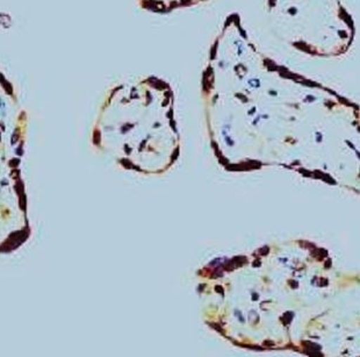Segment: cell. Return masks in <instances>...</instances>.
<instances>
[{"label":"cell","mask_w":360,"mask_h":357,"mask_svg":"<svg viewBox=\"0 0 360 357\" xmlns=\"http://www.w3.org/2000/svg\"><path fill=\"white\" fill-rule=\"evenodd\" d=\"M208 0H139L141 6L151 12L165 13L181 7L193 6Z\"/></svg>","instance_id":"6da1fadb"}]
</instances>
